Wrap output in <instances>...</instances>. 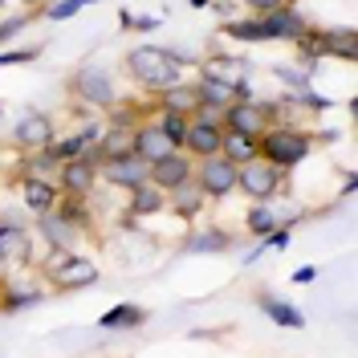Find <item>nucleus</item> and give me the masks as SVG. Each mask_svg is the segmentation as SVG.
Segmentation results:
<instances>
[{
	"instance_id": "nucleus-12",
	"label": "nucleus",
	"mask_w": 358,
	"mask_h": 358,
	"mask_svg": "<svg viewBox=\"0 0 358 358\" xmlns=\"http://www.w3.org/2000/svg\"><path fill=\"white\" fill-rule=\"evenodd\" d=\"M17 143L29 147V151H45L53 143V122L45 114H24L21 122H17Z\"/></svg>"
},
{
	"instance_id": "nucleus-36",
	"label": "nucleus",
	"mask_w": 358,
	"mask_h": 358,
	"mask_svg": "<svg viewBox=\"0 0 358 358\" xmlns=\"http://www.w3.org/2000/svg\"><path fill=\"white\" fill-rule=\"evenodd\" d=\"M265 245L268 248H285L289 245V228H273V232L265 236Z\"/></svg>"
},
{
	"instance_id": "nucleus-28",
	"label": "nucleus",
	"mask_w": 358,
	"mask_h": 358,
	"mask_svg": "<svg viewBox=\"0 0 358 358\" xmlns=\"http://www.w3.org/2000/svg\"><path fill=\"white\" fill-rule=\"evenodd\" d=\"M159 131L171 138V147H183V134H187V118H183V114L163 110V118H159Z\"/></svg>"
},
{
	"instance_id": "nucleus-40",
	"label": "nucleus",
	"mask_w": 358,
	"mask_h": 358,
	"mask_svg": "<svg viewBox=\"0 0 358 358\" xmlns=\"http://www.w3.org/2000/svg\"><path fill=\"white\" fill-rule=\"evenodd\" d=\"M203 4H212V0H192V8H203Z\"/></svg>"
},
{
	"instance_id": "nucleus-21",
	"label": "nucleus",
	"mask_w": 358,
	"mask_h": 358,
	"mask_svg": "<svg viewBox=\"0 0 358 358\" xmlns=\"http://www.w3.org/2000/svg\"><path fill=\"white\" fill-rule=\"evenodd\" d=\"M261 310H265L277 326H285V330H301V326H306V317L293 310L289 301H277V297H268V293L261 297Z\"/></svg>"
},
{
	"instance_id": "nucleus-11",
	"label": "nucleus",
	"mask_w": 358,
	"mask_h": 358,
	"mask_svg": "<svg viewBox=\"0 0 358 358\" xmlns=\"http://www.w3.org/2000/svg\"><path fill=\"white\" fill-rule=\"evenodd\" d=\"M265 114L257 110V102H232L228 110H224V131H236V134H257L265 131Z\"/></svg>"
},
{
	"instance_id": "nucleus-33",
	"label": "nucleus",
	"mask_w": 358,
	"mask_h": 358,
	"mask_svg": "<svg viewBox=\"0 0 358 358\" xmlns=\"http://www.w3.org/2000/svg\"><path fill=\"white\" fill-rule=\"evenodd\" d=\"M37 57H41V49H13V53H0V66H24Z\"/></svg>"
},
{
	"instance_id": "nucleus-30",
	"label": "nucleus",
	"mask_w": 358,
	"mask_h": 358,
	"mask_svg": "<svg viewBox=\"0 0 358 358\" xmlns=\"http://www.w3.org/2000/svg\"><path fill=\"white\" fill-rule=\"evenodd\" d=\"M273 228H277V216H273L268 208H252V212H248V232H252V236H268Z\"/></svg>"
},
{
	"instance_id": "nucleus-37",
	"label": "nucleus",
	"mask_w": 358,
	"mask_h": 358,
	"mask_svg": "<svg viewBox=\"0 0 358 358\" xmlns=\"http://www.w3.org/2000/svg\"><path fill=\"white\" fill-rule=\"evenodd\" d=\"M252 13H273V8H285V0H245Z\"/></svg>"
},
{
	"instance_id": "nucleus-24",
	"label": "nucleus",
	"mask_w": 358,
	"mask_h": 358,
	"mask_svg": "<svg viewBox=\"0 0 358 358\" xmlns=\"http://www.w3.org/2000/svg\"><path fill=\"white\" fill-rule=\"evenodd\" d=\"M82 151H86V138H82V134H69V138H57V143H49V147H45V155L53 159V163L82 159Z\"/></svg>"
},
{
	"instance_id": "nucleus-42",
	"label": "nucleus",
	"mask_w": 358,
	"mask_h": 358,
	"mask_svg": "<svg viewBox=\"0 0 358 358\" xmlns=\"http://www.w3.org/2000/svg\"><path fill=\"white\" fill-rule=\"evenodd\" d=\"M0 268H4V265H0Z\"/></svg>"
},
{
	"instance_id": "nucleus-10",
	"label": "nucleus",
	"mask_w": 358,
	"mask_h": 358,
	"mask_svg": "<svg viewBox=\"0 0 358 358\" xmlns=\"http://www.w3.org/2000/svg\"><path fill=\"white\" fill-rule=\"evenodd\" d=\"M171 151H176V147H171V138H167V134L159 131V122H147V127H138V131H134V155L143 159L147 167L159 163V159H167Z\"/></svg>"
},
{
	"instance_id": "nucleus-8",
	"label": "nucleus",
	"mask_w": 358,
	"mask_h": 358,
	"mask_svg": "<svg viewBox=\"0 0 358 358\" xmlns=\"http://www.w3.org/2000/svg\"><path fill=\"white\" fill-rule=\"evenodd\" d=\"M220 122H208V118H187V134H183V147L192 151V155H220Z\"/></svg>"
},
{
	"instance_id": "nucleus-41",
	"label": "nucleus",
	"mask_w": 358,
	"mask_h": 358,
	"mask_svg": "<svg viewBox=\"0 0 358 358\" xmlns=\"http://www.w3.org/2000/svg\"><path fill=\"white\" fill-rule=\"evenodd\" d=\"M29 4H33V0H29Z\"/></svg>"
},
{
	"instance_id": "nucleus-22",
	"label": "nucleus",
	"mask_w": 358,
	"mask_h": 358,
	"mask_svg": "<svg viewBox=\"0 0 358 358\" xmlns=\"http://www.w3.org/2000/svg\"><path fill=\"white\" fill-rule=\"evenodd\" d=\"M163 203H167V192H159L155 183H143V187H134V196H131V212L134 216H151Z\"/></svg>"
},
{
	"instance_id": "nucleus-32",
	"label": "nucleus",
	"mask_w": 358,
	"mask_h": 358,
	"mask_svg": "<svg viewBox=\"0 0 358 358\" xmlns=\"http://www.w3.org/2000/svg\"><path fill=\"white\" fill-rule=\"evenodd\" d=\"M78 8H86V0H57V4L49 8V21H69Z\"/></svg>"
},
{
	"instance_id": "nucleus-2",
	"label": "nucleus",
	"mask_w": 358,
	"mask_h": 358,
	"mask_svg": "<svg viewBox=\"0 0 358 358\" xmlns=\"http://www.w3.org/2000/svg\"><path fill=\"white\" fill-rule=\"evenodd\" d=\"M257 151H261V159H265V163H273V167L281 171V167H297L301 159L310 155V138L281 127V131H268L265 138L257 143Z\"/></svg>"
},
{
	"instance_id": "nucleus-19",
	"label": "nucleus",
	"mask_w": 358,
	"mask_h": 358,
	"mask_svg": "<svg viewBox=\"0 0 358 358\" xmlns=\"http://www.w3.org/2000/svg\"><path fill=\"white\" fill-rule=\"evenodd\" d=\"M8 261H29V236L13 224H0V265Z\"/></svg>"
},
{
	"instance_id": "nucleus-26",
	"label": "nucleus",
	"mask_w": 358,
	"mask_h": 358,
	"mask_svg": "<svg viewBox=\"0 0 358 358\" xmlns=\"http://www.w3.org/2000/svg\"><path fill=\"white\" fill-rule=\"evenodd\" d=\"M138 322H147V313L138 310V306H114L110 313H102V326H106V330H118V326H138Z\"/></svg>"
},
{
	"instance_id": "nucleus-16",
	"label": "nucleus",
	"mask_w": 358,
	"mask_h": 358,
	"mask_svg": "<svg viewBox=\"0 0 358 358\" xmlns=\"http://www.w3.org/2000/svg\"><path fill=\"white\" fill-rule=\"evenodd\" d=\"M167 203H171V212H179L183 220H192L203 208V187L196 183V176L187 179V183H179L176 192H167Z\"/></svg>"
},
{
	"instance_id": "nucleus-25",
	"label": "nucleus",
	"mask_w": 358,
	"mask_h": 358,
	"mask_svg": "<svg viewBox=\"0 0 358 358\" xmlns=\"http://www.w3.org/2000/svg\"><path fill=\"white\" fill-rule=\"evenodd\" d=\"M228 245H232V236L220 232V228H212V232H196L187 241V252H224Z\"/></svg>"
},
{
	"instance_id": "nucleus-20",
	"label": "nucleus",
	"mask_w": 358,
	"mask_h": 358,
	"mask_svg": "<svg viewBox=\"0 0 358 358\" xmlns=\"http://www.w3.org/2000/svg\"><path fill=\"white\" fill-rule=\"evenodd\" d=\"M21 192H24V203H29L33 212H53V203H57V192H53L45 179H24Z\"/></svg>"
},
{
	"instance_id": "nucleus-1",
	"label": "nucleus",
	"mask_w": 358,
	"mask_h": 358,
	"mask_svg": "<svg viewBox=\"0 0 358 358\" xmlns=\"http://www.w3.org/2000/svg\"><path fill=\"white\" fill-rule=\"evenodd\" d=\"M127 69H131L147 90H171V86L183 82V69H179L159 45H138V49H131V53H127Z\"/></svg>"
},
{
	"instance_id": "nucleus-29",
	"label": "nucleus",
	"mask_w": 358,
	"mask_h": 358,
	"mask_svg": "<svg viewBox=\"0 0 358 358\" xmlns=\"http://www.w3.org/2000/svg\"><path fill=\"white\" fill-rule=\"evenodd\" d=\"M224 33H228V37H236V41H265L261 21H228V24H224Z\"/></svg>"
},
{
	"instance_id": "nucleus-39",
	"label": "nucleus",
	"mask_w": 358,
	"mask_h": 358,
	"mask_svg": "<svg viewBox=\"0 0 358 358\" xmlns=\"http://www.w3.org/2000/svg\"><path fill=\"white\" fill-rule=\"evenodd\" d=\"M313 277H317V268H313V265H306V268H297V273H293V281H297V285H310Z\"/></svg>"
},
{
	"instance_id": "nucleus-34",
	"label": "nucleus",
	"mask_w": 358,
	"mask_h": 358,
	"mask_svg": "<svg viewBox=\"0 0 358 358\" xmlns=\"http://www.w3.org/2000/svg\"><path fill=\"white\" fill-rule=\"evenodd\" d=\"M277 78H285V86H293L297 94H301V90H310V78H306L301 69H285V66H277Z\"/></svg>"
},
{
	"instance_id": "nucleus-3",
	"label": "nucleus",
	"mask_w": 358,
	"mask_h": 358,
	"mask_svg": "<svg viewBox=\"0 0 358 358\" xmlns=\"http://www.w3.org/2000/svg\"><path fill=\"white\" fill-rule=\"evenodd\" d=\"M236 163H228L224 155H208L200 159V176L196 183L203 187V196H212V200H224V196H232V187H236Z\"/></svg>"
},
{
	"instance_id": "nucleus-27",
	"label": "nucleus",
	"mask_w": 358,
	"mask_h": 358,
	"mask_svg": "<svg viewBox=\"0 0 358 358\" xmlns=\"http://www.w3.org/2000/svg\"><path fill=\"white\" fill-rule=\"evenodd\" d=\"M53 208H57V216H62L66 224H73V228H82V224L90 220V216H86V203H82V196H66V200L53 203Z\"/></svg>"
},
{
	"instance_id": "nucleus-13",
	"label": "nucleus",
	"mask_w": 358,
	"mask_h": 358,
	"mask_svg": "<svg viewBox=\"0 0 358 358\" xmlns=\"http://www.w3.org/2000/svg\"><path fill=\"white\" fill-rule=\"evenodd\" d=\"M62 192L66 196H86L90 187H94V159H69L62 163Z\"/></svg>"
},
{
	"instance_id": "nucleus-7",
	"label": "nucleus",
	"mask_w": 358,
	"mask_h": 358,
	"mask_svg": "<svg viewBox=\"0 0 358 358\" xmlns=\"http://www.w3.org/2000/svg\"><path fill=\"white\" fill-rule=\"evenodd\" d=\"M187 179H192V159L179 155V151H171L167 159H159V163L147 167V183H155L159 192H176L179 183H187Z\"/></svg>"
},
{
	"instance_id": "nucleus-5",
	"label": "nucleus",
	"mask_w": 358,
	"mask_h": 358,
	"mask_svg": "<svg viewBox=\"0 0 358 358\" xmlns=\"http://www.w3.org/2000/svg\"><path fill=\"white\" fill-rule=\"evenodd\" d=\"M73 94L86 102V106H110L114 102V82H110V73L106 69H98V66H86V69H78V78H73Z\"/></svg>"
},
{
	"instance_id": "nucleus-17",
	"label": "nucleus",
	"mask_w": 358,
	"mask_h": 358,
	"mask_svg": "<svg viewBox=\"0 0 358 358\" xmlns=\"http://www.w3.org/2000/svg\"><path fill=\"white\" fill-rule=\"evenodd\" d=\"M163 110L183 114V118H196V114H200V94H196V86L179 82V86L163 90Z\"/></svg>"
},
{
	"instance_id": "nucleus-31",
	"label": "nucleus",
	"mask_w": 358,
	"mask_h": 358,
	"mask_svg": "<svg viewBox=\"0 0 358 358\" xmlns=\"http://www.w3.org/2000/svg\"><path fill=\"white\" fill-rule=\"evenodd\" d=\"M33 301H41V293H4V297H0V310L17 313V310H24V306H33Z\"/></svg>"
},
{
	"instance_id": "nucleus-14",
	"label": "nucleus",
	"mask_w": 358,
	"mask_h": 358,
	"mask_svg": "<svg viewBox=\"0 0 358 358\" xmlns=\"http://www.w3.org/2000/svg\"><path fill=\"white\" fill-rule=\"evenodd\" d=\"M94 281H98V268H94V261H82V257H66V265L57 268L62 289H86Z\"/></svg>"
},
{
	"instance_id": "nucleus-4",
	"label": "nucleus",
	"mask_w": 358,
	"mask_h": 358,
	"mask_svg": "<svg viewBox=\"0 0 358 358\" xmlns=\"http://www.w3.org/2000/svg\"><path fill=\"white\" fill-rule=\"evenodd\" d=\"M257 21H261L265 41H301L310 33V24L297 8H273V13H261Z\"/></svg>"
},
{
	"instance_id": "nucleus-35",
	"label": "nucleus",
	"mask_w": 358,
	"mask_h": 358,
	"mask_svg": "<svg viewBox=\"0 0 358 358\" xmlns=\"http://www.w3.org/2000/svg\"><path fill=\"white\" fill-rule=\"evenodd\" d=\"M122 24L127 29H143V33H151V29H159V17H131V13H122Z\"/></svg>"
},
{
	"instance_id": "nucleus-15",
	"label": "nucleus",
	"mask_w": 358,
	"mask_h": 358,
	"mask_svg": "<svg viewBox=\"0 0 358 358\" xmlns=\"http://www.w3.org/2000/svg\"><path fill=\"white\" fill-rule=\"evenodd\" d=\"M220 155L228 159V163H236V167H245V163H252V159H261V151H257V138H252V134L224 131V138H220Z\"/></svg>"
},
{
	"instance_id": "nucleus-38",
	"label": "nucleus",
	"mask_w": 358,
	"mask_h": 358,
	"mask_svg": "<svg viewBox=\"0 0 358 358\" xmlns=\"http://www.w3.org/2000/svg\"><path fill=\"white\" fill-rule=\"evenodd\" d=\"M24 24H29V17H13V21L0 24V37H13V33H21Z\"/></svg>"
},
{
	"instance_id": "nucleus-6",
	"label": "nucleus",
	"mask_w": 358,
	"mask_h": 358,
	"mask_svg": "<svg viewBox=\"0 0 358 358\" xmlns=\"http://www.w3.org/2000/svg\"><path fill=\"white\" fill-rule=\"evenodd\" d=\"M277 167L273 163H265V159H252V163H245L241 171H236V187L245 192V196H252V200H268L273 192H277Z\"/></svg>"
},
{
	"instance_id": "nucleus-18",
	"label": "nucleus",
	"mask_w": 358,
	"mask_h": 358,
	"mask_svg": "<svg viewBox=\"0 0 358 358\" xmlns=\"http://www.w3.org/2000/svg\"><path fill=\"white\" fill-rule=\"evenodd\" d=\"M41 232H45V241L53 248H73V241H78V228L73 224H66L57 212H41Z\"/></svg>"
},
{
	"instance_id": "nucleus-9",
	"label": "nucleus",
	"mask_w": 358,
	"mask_h": 358,
	"mask_svg": "<svg viewBox=\"0 0 358 358\" xmlns=\"http://www.w3.org/2000/svg\"><path fill=\"white\" fill-rule=\"evenodd\" d=\"M102 176L110 179V183H118V187H143L147 183V163L134 155V151H127V155H114L102 163Z\"/></svg>"
},
{
	"instance_id": "nucleus-23",
	"label": "nucleus",
	"mask_w": 358,
	"mask_h": 358,
	"mask_svg": "<svg viewBox=\"0 0 358 358\" xmlns=\"http://www.w3.org/2000/svg\"><path fill=\"white\" fill-rule=\"evenodd\" d=\"M134 151V131L131 127H110V131L102 134V155L114 159V155H127Z\"/></svg>"
}]
</instances>
